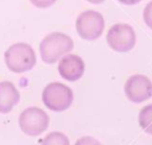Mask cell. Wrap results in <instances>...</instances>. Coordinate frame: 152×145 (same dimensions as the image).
<instances>
[{
    "mask_svg": "<svg viewBox=\"0 0 152 145\" xmlns=\"http://www.w3.org/2000/svg\"><path fill=\"white\" fill-rule=\"evenodd\" d=\"M74 48L71 37L62 32H52L48 34L39 44L42 59L48 64L56 63L63 55L70 52Z\"/></svg>",
    "mask_w": 152,
    "mask_h": 145,
    "instance_id": "cell-1",
    "label": "cell"
},
{
    "mask_svg": "<svg viewBox=\"0 0 152 145\" xmlns=\"http://www.w3.org/2000/svg\"><path fill=\"white\" fill-rule=\"evenodd\" d=\"M5 63L7 68L15 74L25 72L36 65V53L31 45L15 43L5 51Z\"/></svg>",
    "mask_w": 152,
    "mask_h": 145,
    "instance_id": "cell-2",
    "label": "cell"
},
{
    "mask_svg": "<svg viewBox=\"0 0 152 145\" xmlns=\"http://www.w3.org/2000/svg\"><path fill=\"white\" fill-rule=\"evenodd\" d=\"M42 99L46 108L50 111L63 112L71 106L74 95L68 86L59 82H52L43 89Z\"/></svg>",
    "mask_w": 152,
    "mask_h": 145,
    "instance_id": "cell-3",
    "label": "cell"
},
{
    "mask_svg": "<svg viewBox=\"0 0 152 145\" xmlns=\"http://www.w3.org/2000/svg\"><path fill=\"white\" fill-rule=\"evenodd\" d=\"M106 40L112 50L116 52H128L134 48L137 37L132 26L125 23H119L114 24L108 30Z\"/></svg>",
    "mask_w": 152,
    "mask_h": 145,
    "instance_id": "cell-4",
    "label": "cell"
},
{
    "mask_svg": "<svg viewBox=\"0 0 152 145\" xmlns=\"http://www.w3.org/2000/svg\"><path fill=\"white\" fill-rule=\"evenodd\" d=\"M76 31L86 40L97 39L104 29V19L96 11H84L76 19Z\"/></svg>",
    "mask_w": 152,
    "mask_h": 145,
    "instance_id": "cell-5",
    "label": "cell"
},
{
    "mask_svg": "<svg viewBox=\"0 0 152 145\" xmlns=\"http://www.w3.org/2000/svg\"><path fill=\"white\" fill-rule=\"evenodd\" d=\"M49 121V115L38 107H28L19 115V126L30 137L42 134L48 128Z\"/></svg>",
    "mask_w": 152,
    "mask_h": 145,
    "instance_id": "cell-6",
    "label": "cell"
},
{
    "mask_svg": "<svg viewBox=\"0 0 152 145\" xmlns=\"http://www.w3.org/2000/svg\"><path fill=\"white\" fill-rule=\"evenodd\" d=\"M125 94L134 103L144 102L152 96V82L145 75H133L125 83Z\"/></svg>",
    "mask_w": 152,
    "mask_h": 145,
    "instance_id": "cell-7",
    "label": "cell"
},
{
    "mask_svg": "<svg viewBox=\"0 0 152 145\" xmlns=\"http://www.w3.org/2000/svg\"><path fill=\"white\" fill-rule=\"evenodd\" d=\"M59 75L66 81H77L84 74V62L77 55H65L58 64Z\"/></svg>",
    "mask_w": 152,
    "mask_h": 145,
    "instance_id": "cell-8",
    "label": "cell"
},
{
    "mask_svg": "<svg viewBox=\"0 0 152 145\" xmlns=\"http://www.w3.org/2000/svg\"><path fill=\"white\" fill-rule=\"evenodd\" d=\"M20 94L10 81L0 82V113H10L19 102Z\"/></svg>",
    "mask_w": 152,
    "mask_h": 145,
    "instance_id": "cell-9",
    "label": "cell"
},
{
    "mask_svg": "<svg viewBox=\"0 0 152 145\" xmlns=\"http://www.w3.org/2000/svg\"><path fill=\"white\" fill-rule=\"evenodd\" d=\"M140 127L148 134H152V103L142 107L138 118Z\"/></svg>",
    "mask_w": 152,
    "mask_h": 145,
    "instance_id": "cell-10",
    "label": "cell"
},
{
    "mask_svg": "<svg viewBox=\"0 0 152 145\" xmlns=\"http://www.w3.org/2000/svg\"><path fill=\"white\" fill-rule=\"evenodd\" d=\"M39 144H58V145H68L69 139L61 132H52L48 134L44 139L39 141Z\"/></svg>",
    "mask_w": 152,
    "mask_h": 145,
    "instance_id": "cell-11",
    "label": "cell"
},
{
    "mask_svg": "<svg viewBox=\"0 0 152 145\" xmlns=\"http://www.w3.org/2000/svg\"><path fill=\"white\" fill-rule=\"evenodd\" d=\"M142 17H144V21H145V24L152 30V1H150V2L145 6Z\"/></svg>",
    "mask_w": 152,
    "mask_h": 145,
    "instance_id": "cell-12",
    "label": "cell"
},
{
    "mask_svg": "<svg viewBox=\"0 0 152 145\" xmlns=\"http://www.w3.org/2000/svg\"><path fill=\"white\" fill-rule=\"evenodd\" d=\"M30 2L38 8H48L52 6L56 2V0H30Z\"/></svg>",
    "mask_w": 152,
    "mask_h": 145,
    "instance_id": "cell-13",
    "label": "cell"
},
{
    "mask_svg": "<svg viewBox=\"0 0 152 145\" xmlns=\"http://www.w3.org/2000/svg\"><path fill=\"white\" fill-rule=\"evenodd\" d=\"M118 1H120L124 5H135V4L140 2L141 0H118Z\"/></svg>",
    "mask_w": 152,
    "mask_h": 145,
    "instance_id": "cell-14",
    "label": "cell"
},
{
    "mask_svg": "<svg viewBox=\"0 0 152 145\" xmlns=\"http://www.w3.org/2000/svg\"><path fill=\"white\" fill-rule=\"evenodd\" d=\"M88 2H90V4H101V2H103L104 0H87Z\"/></svg>",
    "mask_w": 152,
    "mask_h": 145,
    "instance_id": "cell-15",
    "label": "cell"
}]
</instances>
